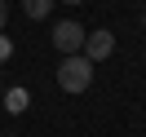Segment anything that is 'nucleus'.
Returning <instances> with one entry per match:
<instances>
[{
	"instance_id": "8",
	"label": "nucleus",
	"mask_w": 146,
	"mask_h": 137,
	"mask_svg": "<svg viewBox=\"0 0 146 137\" xmlns=\"http://www.w3.org/2000/svg\"><path fill=\"white\" fill-rule=\"evenodd\" d=\"M62 5H84V0H62Z\"/></svg>"
},
{
	"instance_id": "2",
	"label": "nucleus",
	"mask_w": 146,
	"mask_h": 137,
	"mask_svg": "<svg viewBox=\"0 0 146 137\" xmlns=\"http://www.w3.org/2000/svg\"><path fill=\"white\" fill-rule=\"evenodd\" d=\"M84 36H89V31H84L75 18H66V22L53 27V49H58L62 58H66V53H80V49H84Z\"/></svg>"
},
{
	"instance_id": "1",
	"label": "nucleus",
	"mask_w": 146,
	"mask_h": 137,
	"mask_svg": "<svg viewBox=\"0 0 146 137\" xmlns=\"http://www.w3.org/2000/svg\"><path fill=\"white\" fill-rule=\"evenodd\" d=\"M93 84V62L84 53H66L62 66H58V89L62 93H89Z\"/></svg>"
},
{
	"instance_id": "3",
	"label": "nucleus",
	"mask_w": 146,
	"mask_h": 137,
	"mask_svg": "<svg viewBox=\"0 0 146 137\" xmlns=\"http://www.w3.org/2000/svg\"><path fill=\"white\" fill-rule=\"evenodd\" d=\"M84 58H89L93 66L102 62V58H111L115 53V31H106V27H98V31H89V36H84V49H80Z\"/></svg>"
},
{
	"instance_id": "4",
	"label": "nucleus",
	"mask_w": 146,
	"mask_h": 137,
	"mask_svg": "<svg viewBox=\"0 0 146 137\" xmlns=\"http://www.w3.org/2000/svg\"><path fill=\"white\" fill-rule=\"evenodd\" d=\"M0 102H5V111H13V115H22V111L31 106V93H27V89H9V93H5Z\"/></svg>"
},
{
	"instance_id": "5",
	"label": "nucleus",
	"mask_w": 146,
	"mask_h": 137,
	"mask_svg": "<svg viewBox=\"0 0 146 137\" xmlns=\"http://www.w3.org/2000/svg\"><path fill=\"white\" fill-rule=\"evenodd\" d=\"M22 9H27L31 22H44L49 13H53V0H22Z\"/></svg>"
},
{
	"instance_id": "7",
	"label": "nucleus",
	"mask_w": 146,
	"mask_h": 137,
	"mask_svg": "<svg viewBox=\"0 0 146 137\" xmlns=\"http://www.w3.org/2000/svg\"><path fill=\"white\" fill-rule=\"evenodd\" d=\"M5 22H9V5L0 0V31H5Z\"/></svg>"
},
{
	"instance_id": "6",
	"label": "nucleus",
	"mask_w": 146,
	"mask_h": 137,
	"mask_svg": "<svg viewBox=\"0 0 146 137\" xmlns=\"http://www.w3.org/2000/svg\"><path fill=\"white\" fill-rule=\"evenodd\" d=\"M9 58H13V44H9L5 36H0V62H9Z\"/></svg>"
}]
</instances>
